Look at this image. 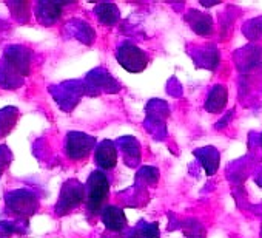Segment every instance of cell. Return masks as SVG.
Here are the masks:
<instances>
[{"mask_svg":"<svg viewBox=\"0 0 262 238\" xmlns=\"http://www.w3.org/2000/svg\"><path fill=\"white\" fill-rule=\"evenodd\" d=\"M96 14H97L99 21H100L103 25H114V24L119 21V17H120V13H119L117 7L113 5V4H102V5H97Z\"/></svg>","mask_w":262,"mask_h":238,"instance_id":"7c38bea8","label":"cell"},{"mask_svg":"<svg viewBox=\"0 0 262 238\" xmlns=\"http://www.w3.org/2000/svg\"><path fill=\"white\" fill-rule=\"evenodd\" d=\"M102 221L105 224V227L111 232H120L126 227V216L123 209L117 207V206H106L103 207L102 213Z\"/></svg>","mask_w":262,"mask_h":238,"instance_id":"52a82bcc","label":"cell"},{"mask_svg":"<svg viewBox=\"0 0 262 238\" xmlns=\"http://www.w3.org/2000/svg\"><path fill=\"white\" fill-rule=\"evenodd\" d=\"M17 116L19 111L14 107H7L4 110H0V138L7 136L11 132V129L17 121Z\"/></svg>","mask_w":262,"mask_h":238,"instance_id":"8fae6325","label":"cell"},{"mask_svg":"<svg viewBox=\"0 0 262 238\" xmlns=\"http://www.w3.org/2000/svg\"><path fill=\"white\" fill-rule=\"evenodd\" d=\"M141 235L144 238H159V224L158 223H151V224H142L141 226Z\"/></svg>","mask_w":262,"mask_h":238,"instance_id":"2e32d148","label":"cell"},{"mask_svg":"<svg viewBox=\"0 0 262 238\" xmlns=\"http://www.w3.org/2000/svg\"><path fill=\"white\" fill-rule=\"evenodd\" d=\"M110 183L103 172H93L85 186V200L86 209L91 215H100L103 210V204L108 198Z\"/></svg>","mask_w":262,"mask_h":238,"instance_id":"6da1fadb","label":"cell"},{"mask_svg":"<svg viewBox=\"0 0 262 238\" xmlns=\"http://www.w3.org/2000/svg\"><path fill=\"white\" fill-rule=\"evenodd\" d=\"M260 143H262V135H260Z\"/></svg>","mask_w":262,"mask_h":238,"instance_id":"e0dca14e","label":"cell"},{"mask_svg":"<svg viewBox=\"0 0 262 238\" xmlns=\"http://www.w3.org/2000/svg\"><path fill=\"white\" fill-rule=\"evenodd\" d=\"M242 31L248 39H259L262 36V17H257V19L247 22L244 25Z\"/></svg>","mask_w":262,"mask_h":238,"instance_id":"5bb4252c","label":"cell"},{"mask_svg":"<svg viewBox=\"0 0 262 238\" xmlns=\"http://www.w3.org/2000/svg\"><path fill=\"white\" fill-rule=\"evenodd\" d=\"M83 200H85V186H82L77 180H70L63 184L60 190V196L56 204V213L67 215L74 207H77Z\"/></svg>","mask_w":262,"mask_h":238,"instance_id":"3957f363","label":"cell"},{"mask_svg":"<svg viewBox=\"0 0 262 238\" xmlns=\"http://www.w3.org/2000/svg\"><path fill=\"white\" fill-rule=\"evenodd\" d=\"M94 161L103 170H110V169L116 167V164H117V150H116V146L111 141L103 140L97 146V149L94 152Z\"/></svg>","mask_w":262,"mask_h":238,"instance_id":"8992f818","label":"cell"},{"mask_svg":"<svg viewBox=\"0 0 262 238\" xmlns=\"http://www.w3.org/2000/svg\"><path fill=\"white\" fill-rule=\"evenodd\" d=\"M119 144H123L122 150H123V158H126V161L129 163V166H133V163H139L141 160V149H139V143L133 138H123L119 141Z\"/></svg>","mask_w":262,"mask_h":238,"instance_id":"4fadbf2b","label":"cell"},{"mask_svg":"<svg viewBox=\"0 0 262 238\" xmlns=\"http://www.w3.org/2000/svg\"><path fill=\"white\" fill-rule=\"evenodd\" d=\"M96 146V138L90 136L86 133L82 132H70L67 135V144H65V150H67V156L70 160L79 161L83 160L90 155V152L94 149Z\"/></svg>","mask_w":262,"mask_h":238,"instance_id":"277c9868","label":"cell"},{"mask_svg":"<svg viewBox=\"0 0 262 238\" xmlns=\"http://www.w3.org/2000/svg\"><path fill=\"white\" fill-rule=\"evenodd\" d=\"M196 156L202 160V164L207 170V175H214L219 167V153L213 147H205L204 150H196Z\"/></svg>","mask_w":262,"mask_h":238,"instance_id":"30bf717a","label":"cell"},{"mask_svg":"<svg viewBox=\"0 0 262 238\" xmlns=\"http://www.w3.org/2000/svg\"><path fill=\"white\" fill-rule=\"evenodd\" d=\"M227 97H228L227 88L224 85H214V88L208 94V99L205 102V108L210 113H219V111H222L225 108Z\"/></svg>","mask_w":262,"mask_h":238,"instance_id":"9c48e42d","label":"cell"},{"mask_svg":"<svg viewBox=\"0 0 262 238\" xmlns=\"http://www.w3.org/2000/svg\"><path fill=\"white\" fill-rule=\"evenodd\" d=\"M187 22L190 24V27L193 28V31L196 34H201V36H207L213 31V21L208 14L205 13H201V11H194L191 10L188 14H187Z\"/></svg>","mask_w":262,"mask_h":238,"instance_id":"ba28073f","label":"cell"},{"mask_svg":"<svg viewBox=\"0 0 262 238\" xmlns=\"http://www.w3.org/2000/svg\"><path fill=\"white\" fill-rule=\"evenodd\" d=\"M116 59L129 73H141L148 65V56L144 50L131 42H123L116 51Z\"/></svg>","mask_w":262,"mask_h":238,"instance_id":"7a4b0ae2","label":"cell"},{"mask_svg":"<svg viewBox=\"0 0 262 238\" xmlns=\"http://www.w3.org/2000/svg\"><path fill=\"white\" fill-rule=\"evenodd\" d=\"M139 178L145 180L147 184H156L159 181V170L156 167H142L139 170Z\"/></svg>","mask_w":262,"mask_h":238,"instance_id":"9a60e30c","label":"cell"},{"mask_svg":"<svg viewBox=\"0 0 262 238\" xmlns=\"http://www.w3.org/2000/svg\"><path fill=\"white\" fill-rule=\"evenodd\" d=\"M7 207L19 216H30L36 213L39 201L28 190H14L7 195Z\"/></svg>","mask_w":262,"mask_h":238,"instance_id":"5b68a950","label":"cell"}]
</instances>
